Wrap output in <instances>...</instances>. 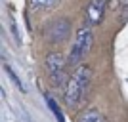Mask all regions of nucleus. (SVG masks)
Here are the masks:
<instances>
[{
  "label": "nucleus",
  "instance_id": "nucleus-10",
  "mask_svg": "<svg viewBox=\"0 0 128 122\" xmlns=\"http://www.w3.org/2000/svg\"><path fill=\"white\" fill-rule=\"evenodd\" d=\"M122 2V8H124V11H128V0H120Z\"/></svg>",
  "mask_w": 128,
  "mask_h": 122
},
{
  "label": "nucleus",
  "instance_id": "nucleus-4",
  "mask_svg": "<svg viewBox=\"0 0 128 122\" xmlns=\"http://www.w3.org/2000/svg\"><path fill=\"white\" fill-rule=\"evenodd\" d=\"M69 31H71L69 19H56L44 29V38L52 44H59L69 36Z\"/></svg>",
  "mask_w": 128,
  "mask_h": 122
},
{
  "label": "nucleus",
  "instance_id": "nucleus-7",
  "mask_svg": "<svg viewBox=\"0 0 128 122\" xmlns=\"http://www.w3.org/2000/svg\"><path fill=\"white\" fill-rule=\"evenodd\" d=\"M58 0H31V8L32 10H46L50 6H54Z\"/></svg>",
  "mask_w": 128,
  "mask_h": 122
},
{
  "label": "nucleus",
  "instance_id": "nucleus-5",
  "mask_svg": "<svg viewBox=\"0 0 128 122\" xmlns=\"http://www.w3.org/2000/svg\"><path fill=\"white\" fill-rule=\"evenodd\" d=\"M105 8H107L105 0H90V4L86 6V23L90 27L100 25L105 15Z\"/></svg>",
  "mask_w": 128,
  "mask_h": 122
},
{
  "label": "nucleus",
  "instance_id": "nucleus-3",
  "mask_svg": "<svg viewBox=\"0 0 128 122\" xmlns=\"http://www.w3.org/2000/svg\"><path fill=\"white\" fill-rule=\"evenodd\" d=\"M67 57H63V53L59 52H50L44 59V67L48 73L50 80L56 86H61V82L65 80V67H67Z\"/></svg>",
  "mask_w": 128,
  "mask_h": 122
},
{
  "label": "nucleus",
  "instance_id": "nucleus-6",
  "mask_svg": "<svg viewBox=\"0 0 128 122\" xmlns=\"http://www.w3.org/2000/svg\"><path fill=\"white\" fill-rule=\"evenodd\" d=\"M76 122H105V118H103V115L98 109H88V111H84L78 117Z\"/></svg>",
  "mask_w": 128,
  "mask_h": 122
},
{
  "label": "nucleus",
  "instance_id": "nucleus-1",
  "mask_svg": "<svg viewBox=\"0 0 128 122\" xmlns=\"http://www.w3.org/2000/svg\"><path fill=\"white\" fill-rule=\"evenodd\" d=\"M90 78H92V69L88 65H80L75 69V73L67 80L65 92H63V99L67 107H76L80 103V99L84 97L86 90H88Z\"/></svg>",
  "mask_w": 128,
  "mask_h": 122
},
{
  "label": "nucleus",
  "instance_id": "nucleus-9",
  "mask_svg": "<svg viewBox=\"0 0 128 122\" xmlns=\"http://www.w3.org/2000/svg\"><path fill=\"white\" fill-rule=\"evenodd\" d=\"M4 69H6V73L10 74V78L14 80V84H16L17 88H19V90H23V92H25V88H23V84H21V82H19V78H17V74L14 73V71H12V67H10V65H4Z\"/></svg>",
  "mask_w": 128,
  "mask_h": 122
},
{
  "label": "nucleus",
  "instance_id": "nucleus-2",
  "mask_svg": "<svg viewBox=\"0 0 128 122\" xmlns=\"http://www.w3.org/2000/svg\"><path fill=\"white\" fill-rule=\"evenodd\" d=\"M92 42H94V34H92L90 27H82L78 29L73 38V44H71V50H69V55H67V63L71 67H80L82 59L88 55L92 48Z\"/></svg>",
  "mask_w": 128,
  "mask_h": 122
},
{
  "label": "nucleus",
  "instance_id": "nucleus-8",
  "mask_svg": "<svg viewBox=\"0 0 128 122\" xmlns=\"http://www.w3.org/2000/svg\"><path fill=\"white\" fill-rule=\"evenodd\" d=\"M48 105H50V109L54 111V115H56V118H58V122H65V118H63V113L59 111V107H58V103L54 99H50L48 97Z\"/></svg>",
  "mask_w": 128,
  "mask_h": 122
}]
</instances>
